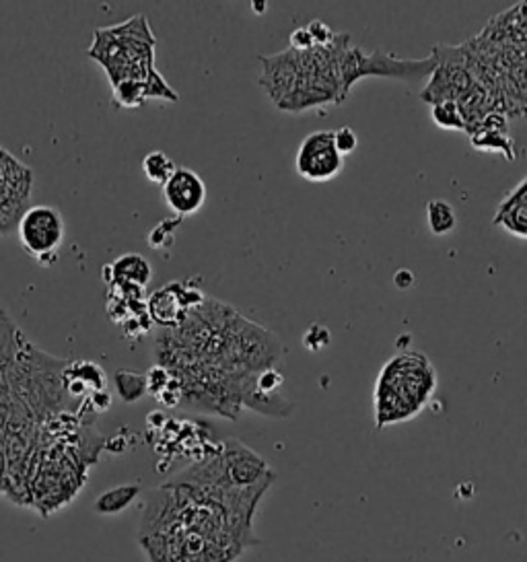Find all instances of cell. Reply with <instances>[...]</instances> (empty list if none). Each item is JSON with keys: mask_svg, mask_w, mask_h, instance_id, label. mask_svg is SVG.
Returning a JSON list of instances; mask_svg holds the SVG:
<instances>
[{"mask_svg": "<svg viewBox=\"0 0 527 562\" xmlns=\"http://www.w3.org/2000/svg\"><path fill=\"white\" fill-rule=\"evenodd\" d=\"M62 383L66 394L72 398L85 395L91 389V394L105 392V373L101 367L89 361H77L62 371Z\"/></svg>", "mask_w": 527, "mask_h": 562, "instance_id": "obj_10", "label": "cell"}, {"mask_svg": "<svg viewBox=\"0 0 527 562\" xmlns=\"http://www.w3.org/2000/svg\"><path fill=\"white\" fill-rule=\"evenodd\" d=\"M395 284H398L400 289H408L412 284V274L410 273H398L395 274Z\"/></svg>", "mask_w": 527, "mask_h": 562, "instance_id": "obj_23", "label": "cell"}, {"mask_svg": "<svg viewBox=\"0 0 527 562\" xmlns=\"http://www.w3.org/2000/svg\"><path fill=\"white\" fill-rule=\"evenodd\" d=\"M315 48V42L307 28H299L291 33V50L295 52H309Z\"/></svg>", "mask_w": 527, "mask_h": 562, "instance_id": "obj_22", "label": "cell"}, {"mask_svg": "<svg viewBox=\"0 0 527 562\" xmlns=\"http://www.w3.org/2000/svg\"><path fill=\"white\" fill-rule=\"evenodd\" d=\"M163 200L174 210L177 219L196 215L207 202V186L196 171L177 167L163 186Z\"/></svg>", "mask_w": 527, "mask_h": 562, "instance_id": "obj_7", "label": "cell"}, {"mask_svg": "<svg viewBox=\"0 0 527 562\" xmlns=\"http://www.w3.org/2000/svg\"><path fill=\"white\" fill-rule=\"evenodd\" d=\"M296 174L309 182H328L345 167V157L334 144V130H318L305 136L295 159Z\"/></svg>", "mask_w": 527, "mask_h": 562, "instance_id": "obj_6", "label": "cell"}, {"mask_svg": "<svg viewBox=\"0 0 527 562\" xmlns=\"http://www.w3.org/2000/svg\"><path fill=\"white\" fill-rule=\"evenodd\" d=\"M17 235L21 248L33 260L44 264V266L52 264L56 260L58 249H61L66 235V224L61 210L48 207V204L29 207L19 216Z\"/></svg>", "mask_w": 527, "mask_h": 562, "instance_id": "obj_4", "label": "cell"}, {"mask_svg": "<svg viewBox=\"0 0 527 562\" xmlns=\"http://www.w3.org/2000/svg\"><path fill=\"white\" fill-rule=\"evenodd\" d=\"M334 144H336V149H338V153L342 157H346V155H351L354 149H357L359 141H357V134H354L353 128H348V126H342V128L334 130Z\"/></svg>", "mask_w": 527, "mask_h": 562, "instance_id": "obj_19", "label": "cell"}, {"mask_svg": "<svg viewBox=\"0 0 527 562\" xmlns=\"http://www.w3.org/2000/svg\"><path fill=\"white\" fill-rule=\"evenodd\" d=\"M285 381V375H282L276 367L264 369L258 375H255V389L264 395H279V387Z\"/></svg>", "mask_w": 527, "mask_h": 562, "instance_id": "obj_18", "label": "cell"}, {"mask_svg": "<svg viewBox=\"0 0 527 562\" xmlns=\"http://www.w3.org/2000/svg\"><path fill=\"white\" fill-rule=\"evenodd\" d=\"M434 56L431 54L423 61H401L392 54L375 50L362 52L357 45H348L340 61V81H342V97L346 99L348 91L354 83H359L365 77H390L404 78V81H418V78L431 77L434 70Z\"/></svg>", "mask_w": 527, "mask_h": 562, "instance_id": "obj_3", "label": "cell"}, {"mask_svg": "<svg viewBox=\"0 0 527 562\" xmlns=\"http://www.w3.org/2000/svg\"><path fill=\"white\" fill-rule=\"evenodd\" d=\"M174 159L167 157L163 151H153L142 159V174L147 175V180L155 186H165L171 175L175 171Z\"/></svg>", "mask_w": 527, "mask_h": 562, "instance_id": "obj_14", "label": "cell"}, {"mask_svg": "<svg viewBox=\"0 0 527 562\" xmlns=\"http://www.w3.org/2000/svg\"><path fill=\"white\" fill-rule=\"evenodd\" d=\"M303 344L312 350V353H318V350L326 348L329 344V332L324 326H312L303 336Z\"/></svg>", "mask_w": 527, "mask_h": 562, "instance_id": "obj_20", "label": "cell"}, {"mask_svg": "<svg viewBox=\"0 0 527 562\" xmlns=\"http://www.w3.org/2000/svg\"><path fill=\"white\" fill-rule=\"evenodd\" d=\"M437 389V373L418 353L393 356L381 369L375 386V425L385 428L410 420L431 400Z\"/></svg>", "mask_w": 527, "mask_h": 562, "instance_id": "obj_2", "label": "cell"}, {"mask_svg": "<svg viewBox=\"0 0 527 562\" xmlns=\"http://www.w3.org/2000/svg\"><path fill=\"white\" fill-rule=\"evenodd\" d=\"M103 279L109 287L142 290L153 279V268L142 256L124 254L103 268Z\"/></svg>", "mask_w": 527, "mask_h": 562, "instance_id": "obj_9", "label": "cell"}, {"mask_svg": "<svg viewBox=\"0 0 527 562\" xmlns=\"http://www.w3.org/2000/svg\"><path fill=\"white\" fill-rule=\"evenodd\" d=\"M182 224V219H175V221H163L157 224V227L150 231L147 241L149 246L153 249H169L171 246H174V235H175V229Z\"/></svg>", "mask_w": 527, "mask_h": 562, "instance_id": "obj_17", "label": "cell"}, {"mask_svg": "<svg viewBox=\"0 0 527 562\" xmlns=\"http://www.w3.org/2000/svg\"><path fill=\"white\" fill-rule=\"evenodd\" d=\"M141 494V486L138 485H122L116 488H109L103 494H99L97 501L93 502L95 513L99 515H118L126 509L138 499Z\"/></svg>", "mask_w": 527, "mask_h": 562, "instance_id": "obj_11", "label": "cell"}, {"mask_svg": "<svg viewBox=\"0 0 527 562\" xmlns=\"http://www.w3.org/2000/svg\"><path fill=\"white\" fill-rule=\"evenodd\" d=\"M264 64V72L260 77V85L266 91L268 97L276 105H280L293 94L299 81V62H296V52L285 50L274 56H258Z\"/></svg>", "mask_w": 527, "mask_h": 562, "instance_id": "obj_8", "label": "cell"}, {"mask_svg": "<svg viewBox=\"0 0 527 562\" xmlns=\"http://www.w3.org/2000/svg\"><path fill=\"white\" fill-rule=\"evenodd\" d=\"M307 31L312 33L315 45H320V48H324V45L332 44V39L336 37V33L329 29L326 23H321V21H312V23H309Z\"/></svg>", "mask_w": 527, "mask_h": 562, "instance_id": "obj_21", "label": "cell"}, {"mask_svg": "<svg viewBox=\"0 0 527 562\" xmlns=\"http://www.w3.org/2000/svg\"><path fill=\"white\" fill-rule=\"evenodd\" d=\"M207 301V295L202 293L196 284L190 282H169L165 287L157 289L147 301V312L150 322L159 323L167 330L180 328L188 315L200 307Z\"/></svg>", "mask_w": 527, "mask_h": 562, "instance_id": "obj_5", "label": "cell"}, {"mask_svg": "<svg viewBox=\"0 0 527 562\" xmlns=\"http://www.w3.org/2000/svg\"><path fill=\"white\" fill-rule=\"evenodd\" d=\"M472 144L480 151H494V153L507 155L509 161L515 159V149H513V141L507 136V132H476V134H472Z\"/></svg>", "mask_w": 527, "mask_h": 562, "instance_id": "obj_15", "label": "cell"}, {"mask_svg": "<svg viewBox=\"0 0 527 562\" xmlns=\"http://www.w3.org/2000/svg\"><path fill=\"white\" fill-rule=\"evenodd\" d=\"M89 58L103 66L111 89L124 85H147L165 102H177V94L155 69V36L149 21L136 15L114 28L93 33Z\"/></svg>", "mask_w": 527, "mask_h": 562, "instance_id": "obj_1", "label": "cell"}, {"mask_svg": "<svg viewBox=\"0 0 527 562\" xmlns=\"http://www.w3.org/2000/svg\"><path fill=\"white\" fill-rule=\"evenodd\" d=\"M426 223L433 235H450L458 227L456 208L445 200H431L426 204Z\"/></svg>", "mask_w": 527, "mask_h": 562, "instance_id": "obj_12", "label": "cell"}, {"mask_svg": "<svg viewBox=\"0 0 527 562\" xmlns=\"http://www.w3.org/2000/svg\"><path fill=\"white\" fill-rule=\"evenodd\" d=\"M433 122L445 130H466V122L461 118L458 102H441L434 103L431 110Z\"/></svg>", "mask_w": 527, "mask_h": 562, "instance_id": "obj_16", "label": "cell"}, {"mask_svg": "<svg viewBox=\"0 0 527 562\" xmlns=\"http://www.w3.org/2000/svg\"><path fill=\"white\" fill-rule=\"evenodd\" d=\"M116 392L120 395V400L126 402H138L144 394L149 392V381L147 375L128 371V369H120L116 373Z\"/></svg>", "mask_w": 527, "mask_h": 562, "instance_id": "obj_13", "label": "cell"}]
</instances>
